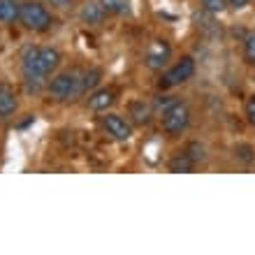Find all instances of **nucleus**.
Here are the masks:
<instances>
[{
	"mask_svg": "<svg viewBox=\"0 0 255 255\" xmlns=\"http://www.w3.org/2000/svg\"><path fill=\"white\" fill-rule=\"evenodd\" d=\"M61 63V51L54 47H30L21 58L26 81L42 84L47 74H51Z\"/></svg>",
	"mask_w": 255,
	"mask_h": 255,
	"instance_id": "nucleus-1",
	"label": "nucleus"
},
{
	"mask_svg": "<svg viewBox=\"0 0 255 255\" xmlns=\"http://www.w3.org/2000/svg\"><path fill=\"white\" fill-rule=\"evenodd\" d=\"M21 23L33 30V33H44L54 26V14L47 9V5H42L37 0H26L21 2Z\"/></svg>",
	"mask_w": 255,
	"mask_h": 255,
	"instance_id": "nucleus-2",
	"label": "nucleus"
},
{
	"mask_svg": "<svg viewBox=\"0 0 255 255\" xmlns=\"http://www.w3.org/2000/svg\"><path fill=\"white\" fill-rule=\"evenodd\" d=\"M160 123H162V130H165L169 137L181 134L183 130L190 126V109H188V105L181 102V100H172L167 107L162 109Z\"/></svg>",
	"mask_w": 255,
	"mask_h": 255,
	"instance_id": "nucleus-3",
	"label": "nucleus"
},
{
	"mask_svg": "<svg viewBox=\"0 0 255 255\" xmlns=\"http://www.w3.org/2000/svg\"><path fill=\"white\" fill-rule=\"evenodd\" d=\"M49 95L58 102H65V100H74L77 95L84 93L81 88V74L79 72H61L58 77L49 81L47 86Z\"/></svg>",
	"mask_w": 255,
	"mask_h": 255,
	"instance_id": "nucleus-4",
	"label": "nucleus"
},
{
	"mask_svg": "<svg viewBox=\"0 0 255 255\" xmlns=\"http://www.w3.org/2000/svg\"><path fill=\"white\" fill-rule=\"evenodd\" d=\"M193 74H195L193 56H183L181 61H176L167 72L162 74L160 88H174V86H179V84H186L188 79H193Z\"/></svg>",
	"mask_w": 255,
	"mask_h": 255,
	"instance_id": "nucleus-5",
	"label": "nucleus"
},
{
	"mask_svg": "<svg viewBox=\"0 0 255 255\" xmlns=\"http://www.w3.org/2000/svg\"><path fill=\"white\" fill-rule=\"evenodd\" d=\"M100 126L109 137H114V139H119V141H128L132 137V126L119 114H105L100 119Z\"/></svg>",
	"mask_w": 255,
	"mask_h": 255,
	"instance_id": "nucleus-6",
	"label": "nucleus"
},
{
	"mask_svg": "<svg viewBox=\"0 0 255 255\" xmlns=\"http://www.w3.org/2000/svg\"><path fill=\"white\" fill-rule=\"evenodd\" d=\"M169 56H172V47H169L165 40H153L146 47V54H144V61L151 70H160L162 65H167Z\"/></svg>",
	"mask_w": 255,
	"mask_h": 255,
	"instance_id": "nucleus-7",
	"label": "nucleus"
},
{
	"mask_svg": "<svg viewBox=\"0 0 255 255\" xmlns=\"http://www.w3.org/2000/svg\"><path fill=\"white\" fill-rule=\"evenodd\" d=\"M79 16L88 26H100L102 21H105V16H107V9H105V5L98 2V0H88V2L81 5Z\"/></svg>",
	"mask_w": 255,
	"mask_h": 255,
	"instance_id": "nucleus-8",
	"label": "nucleus"
},
{
	"mask_svg": "<svg viewBox=\"0 0 255 255\" xmlns=\"http://www.w3.org/2000/svg\"><path fill=\"white\" fill-rule=\"evenodd\" d=\"M114 102H116L114 88H98V91H93L91 98H88V107L93 109V112H107Z\"/></svg>",
	"mask_w": 255,
	"mask_h": 255,
	"instance_id": "nucleus-9",
	"label": "nucleus"
},
{
	"mask_svg": "<svg viewBox=\"0 0 255 255\" xmlns=\"http://www.w3.org/2000/svg\"><path fill=\"white\" fill-rule=\"evenodd\" d=\"M16 107H19L16 93H14L9 86L0 84V119H9V116L16 112Z\"/></svg>",
	"mask_w": 255,
	"mask_h": 255,
	"instance_id": "nucleus-10",
	"label": "nucleus"
},
{
	"mask_svg": "<svg viewBox=\"0 0 255 255\" xmlns=\"http://www.w3.org/2000/svg\"><path fill=\"white\" fill-rule=\"evenodd\" d=\"M21 16L19 0H0V23H14Z\"/></svg>",
	"mask_w": 255,
	"mask_h": 255,
	"instance_id": "nucleus-11",
	"label": "nucleus"
},
{
	"mask_svg": "<svg viewBox=\"0 0 255 255\" xmlns=\"http://www.w3.org/2000/svg\"><path fill=\"white\" fill-rule=\"evenodd\" d=\"M130 116H132L134 123H139V126H146L151 121V107H148L144 100H137L130 105Z\"/></svg>",
	"mask_w": 255,
	"mask_h": 255,
	"instance_id": "nucleus-12",
	"label": "nucleus"
},
{
	"mask_svg": "<svg viewBox=\"0 0 255 255\" xmlns=\"http://www.w3.org/2000/svg\"><path fill=\"white\" fill-rule=\"evenodd\" d=\"M193 167H195V160L186 151L169 160V172H193Z\"/></svg>",
	"mask_w": 255,
	"mask_h": 255,
	"instance_id": "nucleus-13",
	"label": "nucleus"
},
{
	"mask_svg": "<svg viewBox=\"0 0 255 255\" xmlns=\"http://www.w3.org/2000/svg\"><path fill=\"white\" fill-rule=\"evenodd\" d=\"M100 2L105 5L107 14H119V16L130 14V0H100Z\"/></svg>",
	"mask_w": 255,
	"mask_h": 255,
	"instance_id": "nucleus-14",
	"label": "nucleus"
},
{
	"mask_svg": "<svg viewBox=\"0 0 255 255\" xmlns=\"http://www.w3.org/2000/svg\"><path fill=\"white\" fill-rule=\"evenodd\" d=\"M100 79H102V72L100 70H86V72L81 74V88L84 91H93L98 84H100Z\"/></svg>",
	"mask_w": 255,
	"mask_h": 255,
	"instance_id": "nucleus-15",
	"label": "nucleus"
},
{
	"mask_svg": "<svg viewBox=\"0 0 255 255\" xmlns=\"http://www.w3.org/2000/svg\"><path fill=\"white\" fill-rule=\"evenodd\" d=\"M244 58H246V63L255 65V30L244 37Z\"/></svg>",
	"mask_w": 255,
	"mask_h": 255,
	"instance_id": "nucleus-16",
	"label": "nucleus"
},
{
	"mask_svg": "<svg viewBox=\"0 0 255 255\" xmlns=\"http://www.w3.org/2000/svg\"><path fill=\"white\" fill-rule=\"evenodd\" d=\"M186 153H188L195 162H202L204 158H207V153H204V146H202V144H197V141L188 144V148H186Z\"/></svg>",
	"mask_w": 255,
	"mask_h": 255,
	"instance_id": "nucleus-17",
	"label": "nucleus"
},
{
	"mask_svg": "<svg viewBox=\"0 0 255 255\" xmlns=\"http://www.w3.org/2000/svg\"><path fill=\"white\" fill-rule=\"evenodd\" d=\"M202 5H204L207 12L218 14V12H223V9L228 7V0H202Z\"/></svg>",
	"mask_w": 255,
	"mask_h": 255,
	"instance_id": "nucleus-18",
	"label": "nucleus"
},
{
	"mask_svg": "<svg viewBox=\"0 0 255 255\" xmlns=\"http://www.w3.org/2000/svg\"><path fill=\"white\" fill-rule=\"evenodd\" d=\"M235 151H237V158H239V160H244V162H251L255 158V148L246 146V144H239Z\"/></svg>",
	"mask_w": 255,
	"mask_h": 255,
	"instance_id": "nucleus-19",
	"label": "nucleus"
},
{
	"mask_svg": "<svg viewBox=\"0 0 255 255\" xmlns=\"http://www.w3.org/2000/svg\"><path fill=\"white\" fill-rule=\"evenodd\" d=\"M244 114H246V121H249L251 126H255V95H251L249 100H246V105H244Z\"/></svg>",
	"mask_w": 255,
	"mask_h": 255,
	"instance_id": "nucleus-20",
	"label": "nucleus"
},
{
	"mask_svg": "<svg viewBox=\"0 0 255 255\" xmlns=\"http://www.w3.org/2000/svg\"><path fill=\"white\" fill-rule=\"evenodd\" d=\"M249 2H251V0H228V5L232 7V9H244Z\"/></svg>",
	"mask_w": 255,
	"mask_h": 255,
	"instance_id": "nucleus-21",
	"label": "nucleus"
},
{
	"mask_svg": "<svg viewBox=\"0 0 255 255\" xmlns=\"http://www.w3.org/2000/svg\"><path fill=\"white\" fill-rule=\"evenodd\" d=\"M70 2H72V0H47V5H51V7H61V9L70 7Z\"/></svg>",
	"mask_w": 255,
	"mask_h": 255,
	"instance_id": "nucleus-22",
	"label": "nucleus"
}]
</instances>
